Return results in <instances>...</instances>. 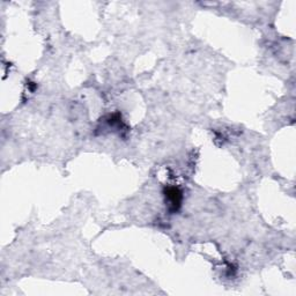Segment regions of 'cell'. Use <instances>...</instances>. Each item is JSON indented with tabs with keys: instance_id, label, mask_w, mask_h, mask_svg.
<instances>
[{
	"instance_id": "1",
	"label": "cell",
	"mask_w": 296,
	"mask_h": 296,
	"mask_svg": "<svg viewBox=\"0 0 296 296\" xmlns=\"http://www.w3.org/2000/svg\"><path fill=\"white\" fill-rule=\"evenodd\" d=\"M166 199L169 202V207L172 210H177L182 205V192L180 188L170 186L166 188Z\"/></svg>"
}]
</instances>
